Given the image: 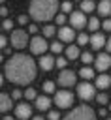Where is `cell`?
I'll use <instances>...</instances> for the list:
<instances>
[{"label": "cell", "instance_id": "1", "mask_svg": "<svg viewBox=\"0 0 111 120\" xmlns=\"http://www.w3.org/2000/svg\"><path fill=\"white\" fill-rule=\"evenodd\" d=\"M4 73H6V79L13 84H30L36 75H38V66L36 62L28 56V54H23V52H17L13 56H9V60L6 62L4 66Z\"/></svg>", "mask_w": 111, "mask_h": 120}, {"label": "cell", "instance_id": "2", "mask_svg": "<svg viewBox=\"0 0 111 120\" xmlns=\"http://www.w3.org/2000/svg\"><path fill=\"white\" fill-rule=\"evenodd\" d=\"M58 0H30L28 13L38 22H47L58 13Z\"/></svg>", "mask_w": 111, "mask_h": 120}, {"label": "cell", "instance_id": "3", "mask_svg": "<svg viewBox=\"0 0 111 120\" xmlns=\"http://www.w3.org/2000/svg\"><path fill=\"white\" fill-rule=\"evenodd\" d=\"M62 120H98L96 112L88 107V105H77L75 109H71Z\"/></svg>", "mask_w": 111, "mask_h": 120}, {"label": "cell", "instance_id": "4", "mask_svg": "<svg viewBox=\"0 0 111 120\" xmlns=\"http://www.w3.org/2000/svg\"><path fill=\"white\" fill-rule=\"evenodd\" d=\"M53 103H55L58 109H70V107L73 105V94H71L70 90H58V92H55Z\"/></svg>", "mask_w": 111, "mask_h": 120}, {"label": "cell", "instance_id": "5", "mask_svg": "<svg viewBox=\"0 0 111 120\" xmlns=\"http://www.w3.org/2000/svg\"><path fill=\"white\" fill-rule=\"evenodd\" d=\"M9 41H11V47H13V49H24V47L28 45V32H26V30H21V28L11 30Z\"/></svg>", "mask_w": 111, "mask_h": 120}, {"label": "cell", "instance_id": "6", "mask_svg": "<svg viewBox=\"0 0 111 120\" xmlns=\"http://www.w3.org/2000/svg\"><path fill=\"white\" fill-rule=\"evenodd\" d=\"M77 96H79L83 101H90V99L96 98V86L90 84V81L79 82V84H77Z\"/></svg>", "mask_w": 111, "mask_h": 120}, {"label": "cell", "instance_id": "7", "mask_svg": "<svg viewBox=\"0 0 111 120\" xmlns=\"http://www.w3.org/2000/svg\"><path fill=\"white\" fill-rule=\"evenodd\" d=\"M28 45H30V52L32 54H45V51H47V39L43 38V36H34L30 41H28Z\"/></svg>", "mask_w": 111, "mask_h": 120}, {"label": "cell", "instance_id": "8", "mask_svg": "<svg viewBox=\"0 0 111 120\" xmlns=\"http://www.w3.org/2000/svg\"><path fill=\"white\" fill-rule=\"evenodd\" d=\"M68 21H70V26L73 30H81V28L87 26V15L83 11H71L70 17H68Z\"/></svg>", "mask_w": 111, "mask_h": 120}, {"label": "cell", "instance_id": "9", "mask_svg": "<svg viewBox=\"0 0 111 120\" xmlns=\"http://www.w3.org/2000/svg\"><path fill=\"white\" fill-rule=\"evenodd\" d=\"M56 81H58L60 86H66V88H68V86H73V84H75V71L64 68V69L58 73V79H56Z\"/></svg>", "mask_w": 111, "mask_h": 120}, {"label": "cell", "instance_id": "10", "mask_svg": "<svg viewBox=\"0 0 111 120\" xmlns=\"http://www.w3.org/2000/svg\"><path fill=\"white\" fill-rule=\"evenodd\" d=\"M94 68L102 73H105L109 68H111V56L107 52H100L96 58H94Z\"/></svg>", "mask_w": 111, "mask_h": 120}, {"label": "cell", "instance_id": "11", "mask_svg": "<svg viewBox=\"0 0 111 120\" xmlns=\"http://www.w3.org/2000/svg\"><path fill=\"white\" fill-rule=\"evenodd\" d=\"M56 36H58V41L62 43H71L75 39V30L71 26H60L56 30Z\"/></svg>", "mask_w": 111, "mask_h": 120}, {"label": "cell", "instance_id": "12", "mask_svg": "<svg viewBox=\"0 0 111 120\" xmlns=\"http://www.w3.org/2000/svg\"><path fill=\"white\" fill-rule=\"evenodd\" d=\"M15 116H17L19 120H28V118L32 116V107H30V103H19V105L15 107Z\"/></svg>", "mask_w": 111, "mask_h": 120}, {"label": "cell", "instance_id": "13", "mask_svg": "<svg viewBox=\"0 0 111 120\" xmlns=\"http://www.w3.org/2000/svg\"><path fill=\"white\" fill-rule=\"evenodd\" d=\"M90 47L94 49V51H100L102 47H105V36L103 34H100V32H94L92 36H90Z\"/></svg>", "mask_w": 111, "mask_h": 120}, {"label": "cell", "instance_id": "14", "mask_svg": "<svg viewBox=\"0 0 111 120\" xmlns=\"http://www.w3.org/2000/svg\"><path fill=\"white\" fill-rule=\"evenodd\" d=\"M38 66H40L43 71H51V69L55 68V58H53L51 54H41V56H40V62H38Z\"/></svg>", "mask_w": 111, "mask_h": 120}, {"label": "cell", "instance_id": "15", "mask_svg": "<svg viewBox=\"0 0 111 120\" xmlns=\"http://www.w3.org/2000/svg\"><path fill=\"white\" fill-rule=\"evenodd\" d=\"M94 86H96L98 90H105V88H111V77H109L107 73H100V75L96 77V82H94Z\"/></svg>", "mask_w": 111, "mask_h": 120}, {"label": "cell", "instance_id": "16", "mask_svg": "<svg viewBox=\"0 0 111 120\" xmlns=\"http://www.w3.org/2000/svg\"><path fill=\"white\" fill-rule=\"evenodd\" d=\"M11 107H13V99H11V96L0 92V112H8V111H11Z\"/></svg>", "mask_w": 111, "mask_h": 120}, {"label": "cell", "instance_id": "17", "mask_svg": "<svg viewBox=\"0 0 111 120\" xmlns=\"http://www.w3.org/2000/svg\"><path fill=\"white\" fill-rule=\"evenodd\" d=\"M34 101H36V109H38V111H49V107H51V103H53L45 94H43V96H38Z\"/></svg>", "mask_w": 111, "mask_h": 120}, {"label": "cell", "instance_id": "18", "mask_svg": "<svg viewBox=\"0 0 111 120\" xmlns=\"http://www.w3.org/2000/svg\"><path fill=\"white\" fill-rule=\"evenodd\" d=\"M96 9H98V13L102 17H109L111 15V0H100Z\"/></svg>", "mask_w": 111, "mask_h": 120}, {"label": "cell", "instance_id": "19", "mask_svg": "<svg viewBox=\"0 0 111 120\" xmlns=\"http://www.w3.org/2000/svg\"><path fill=\"white\" fill-rule=\"evenodd\" d=\"M79 56H81L79 45H70V47H66V58H68V60H77Z\"/></svg>", "mask_w": 111, "mask_h": 120}, {"label": "cell", "instance_id": "20", "mask_svg": "<svg viewBox=\"0 0 111 120\" xmlns=\"http://www.w3.org/2000/svg\"><path fill=\"white\" fill-rule=\"evenodd\" d=\"M94 9H96L94 0H81V11L83 13H92Z\"/></svg>", "mask_w": 111, "mask_h": 120}, {"label": "cell", "instance_id": "21", "mask_svg": "<svg viewBox=\"0 0 111 120\" xmlns=\"http://www.w3.org/2000/svg\"><path fill=\"white\" fill-rule=\"evenodd\" d=\"M79 75H81L85 81H90V79H94V69H92L90 66H85V68H81Z\"/></svg>", "mask_w": 111, "mask_h": 120}, {"label": "cell", "instance_id": "22", "mask_svg": "<svg viewBox=\"0 0 111 120\" xmlns=\"http://www.w3.org/2000/svg\"><path fill=\"white\" fill-rule=\"evenodd\" d=\"M41 32H43V38H45V39H47V38H53V36H56V26L45 24V26L41 28Z\"/></svg>", "mask_w": 111, "mask_h": 120}, {"label": "cell", "instance_id": "23", "mask_svg": "<svg viewBox=\"0 0 111 120\" xmlns=\"http://www.w3.org/2000/svg\"><path fill=\"white\" fill-rule=\"evenodd\" d=\"M87 26H88L90 32H96V30L100 28V21H98L96 17H90V19H87Z\"/></svg>", "mask_w": 111, "mask_h": 120}, {"label": "cell", "instance_id": "24", "mask_svg": "<svg viewBox=\"0 0 111 120\" xmlns=\"http://www.w3.org/2000/svg\"><path fill=\"white\" fill-rule=\"evenodd\" d=\"M88 41H90V36H88V34L81 32V34L77 36V45H79V47H85V45H88Z\"/></svg>", "mask_w": 111, "mask_h": 120}, {"label": "cell", "instance_id": "25", "mask_svg": "<svg viewBox=\"0 0 111 120\" xmlns=\"http://www.w3.org/2000/svg\"><path fill=\"white\" fill-rule=\"evenodd\" d=\"M58 8H60V11H62V13H71V11H73V4H71L70 0H64Z\"/></svg>", "mask_w": 111, "mask_h": 120}, {"label": "cell", "instance_id": "26", "mask_svg": "<svg viewBox=\"0 0 111 120\" xmlns=\"http://www.w3.org/2000/svg\"><path fill=\"white\" fill-rule=\"evenodd\" d=\"M81 62L85 64V66H88L90 62H94V56H92V52H88V51H85V52H81Z\"/></svg>", "mask_w": 111, "mask_h": 120}, {"label": "cell", "instance_id": "27", "mask_svg": "<svg viewBox=\"0 0 111 120\" xmlns=\"http://www.w3.org/2000/svg\"><path fill=\"white\" fill-rule=\"evenodd\" d=\"M41 88H43V92H45V94H55V92H56V90H55V82H53V81H45Z\"/></svg>", "mask_w": 111, "mask_h": 120}, {"label": "cell", "instance_id": "28", "mask_svg": "<svg viewBox=\"0 0 111 120\" xmlns=\"http://www.w3.org/2000/svg\"><path fill=\"white\" fill-rule=\"evenodd\" d=\"M51 51H53L55 54H60V52L64 51V45H62V41H53V43H51Z\"/></svg>", "mask_w": 111, "mask_h": 120}, {"label": "cell", "instance_id": "29", "mask_svg": "<svg viewBox=\"0 0 111 120\" xmlns=\"http://www.w3.org/2000/svg\"><path fill=\"white\" fill-rule=\"evenodd\" d=\"M100 105H105V103H109V96L105 94V92H100V94H96V98H94Z\"/></svg>", "mask_w": 111, "mask_h": 120}, {"label": "cell", "instance_id": "30", "mask_svg": "<svg viewBox=\"0 0 111 120\" xmlns=\"http://www.w3.org/2000/svg\"><path fill=\"white\" fill-rule=\"evenodd\" d=\"M55 21H56V24H58V26H64V22L68 21V17H66V13H62V11H60V13H56V15H55Z\"/></svg>", "mask_w": 111, "mask_h": 120}, {"label": "cell", "instance_id": "31", "mask_svg": "<svg viewBox=\"0 0 111 120\" xmlns=\"http://www.w3.org/2000/svg\"><path fill=\"white\" fill-rule=\"evenodd\" d=\"M55 66H56L58 69H64V68L68 66V58H62V56H58V58H55Z\"/></svg>", "mask_w": 111, "mask_h": 120}, {"label": "cell", "instance_id": "32", "mask_svg": "<svg viewBox=\"0 0 111 120\" xmlns=\"http://www.w3.org/2000/svg\"><path fill=\"white\" fill-rule=\"evenodd\" d=\"M23 96H24V98H26V99H28V101H30V99H36V98H38V92H36V90H34V88H26V90H24V94H23Z\"/></svg>", "mask_w": 111, "mask_h": 120}, {"label": "cell", "instance_id": "33", "mask_svg": "<svg viewBox=\"0 0 111 120\" xmlns=\"http://www.w3.org/2000/svg\"><path fill=\"white\" fill-rule=\"evenodd\" d=\"M47 120H60V112L58 111H49L47 112Z\"/></svg>", "mask_w": 111, "mask_h": 120}, {"label": "cell", "instance_id": "34", "mask_svg": "<svg viewBox=\"0 0 111 120\" xmlns=\"http://www.w3.org/2000/svg\"><path fill=\"white\" fill-rule=\"evenodd\" d=\"M2 28H4V30H13V21H11V19H6V21L2 22Z\"/></svg>", "mask_w": 111, "mask_h": 120}, {"label": "cell", "instance_id": "35", "mask_svg": "<svg viewBox=\"0 0 111 120\" xmlns=\"http://www.w3.org/2000/svg\"><path fill=\"white\" fill-rule=\"evenodd\" d=\"M102 28L105 30V32H111V19H103V22H102Z\"/></svg>", "mask_w": 111, "mask_h": 120}, {"label": "cell", "instance_id": "36", "mask_svg": "<svg viewBox=\"0 0 111 120\" xmlns=\"http://www.w3.org/2000/svg\"><path fill=\"white\" fill-rule=\"evenodd\" d=\"M17 22H19V24H28V15H21V17L17 19Z\"/></svg>", "mask_w": 111, "mask_h": 120}, {"label": "cell", "instance_id": "37", "mask_svg": "<svg viewBox=\"0 0 111 120\" xmlns=\"http://www.w3.org/2000/svg\"><path fill=\"white\" fill-rule=\"evenodd\" d=\"M21 96H23V92H21V90H17V88L11 92V99H19Z\"/></svg>", "mask_w": 111, "mask_h": 120}, {"label": "cell", "instance_id": "38", "mask_svg": "<svg viewBox=\"0 0 111 120\" xmlns=\"http://www.w3.org/2000/svg\"><path fill=\"white\" fill-rule=\"evenodd\" d=\"M6 47H8V38L0 36V49H6Z\"/></svg>", "mask_w": 111, "mask_h": 120}, {"label": "cell", "instance_id": "39", "mask_svg": "<svg viewBox=\"0 0 111 120\" xmlns=\"http://www.w3.org/2000/svg\"><path fill=\"white\" fill-rule=\"evenodd\" d=\"M28 34H38V24H28Z\"/></svg>", "mask_w": 111, "mask_h": 120}, {"label": "cell", "instance_id": "40", "mask_svg": "<svg viewBox=\"0 0 111 120\" xmlns=\"http://www.w3.org/2000/svg\"><path fill=\"white\" fill-rule=\"evenodd\" d=\"M0 17H8V8H0Z\"/></svg>", "mask_w": 111, "mask_h": 120}, {"label": "cell", "instance_id": "41", "mask_svg": "<svg viewBox=\"0 0 111 120\" xmlns=\"http://www.w3.org/2000/svg\"><path fill=\"white\" fill-rule=\"evenodd\" d=\"M105 49H107V52H111V36H109V39H105Z\"/></svg>", "mask_w": 111, "mask_h": 120}, {"label": "cell", "instance_id": "42", "mask_svg": "<svg viewBox=\"0 0 111 120\" xmlns=\"http://www.w3.org/2000/svg\"><path fill=\"white\" fill-rule=\"evenodd\" d=\"M30 120H45L43 116H34V118H30Z\"/></svg>", "mask_w": 111, "mask_h": 120}, {"label": "cell", "instance_id": "43", "mask_svg": "<svg viewBox=\"0 0 111 120\" xmlns=\"http://www.w3.org/2000/svg\"><path fill=\"white\" fill-rule=\"evenodd\" d=\"M2 120H15V118H13V116H4Z\"/></svg>", "mask_w": 111, "mask_h": 120}, {"label": "cell", "instance_id": "44", "mask_svg": "<svg viewBox=\"0 0 111 120\" xmlns=\"http://www.w3.org/2000/svg\"><path fill=\"white\" fill-rule=\"evenodd\" d=\"M2 62H4V54L0 52V64H2Z\"/></svg>", "mask_w": 111, "mask_h": 120}, {"label": "cell", "instance_id": "45", "mask_svg": "<svg viewBox=\"0 0 111 120\" xmlns=\"http://www.w3.org/2000/svg\"><path fill=\"white\" fill-rule=\"evenodd\" d=\"M2 82H4V77H2V73H0V86H2Z\"/></svg>", "mask_w": 111, "mask_h": 120}, {"label": "cell", "instance_id": "46", "mask_svg": "<svg viewBox=\"0 0 111 120\" xmlns=\"http://www.w3.org/2000/svg\"><path fill=\"white\" fill-rule=\"evenodd\" d=\"M4 2H6V0H0V4H4Z\"/></svg>", "mask_w": 111, "mask_h": 120}, {"label": "cell", "instance_id": "47", "mask_svg": "<svg viewBox=\"0 0 111 120\" xmlns=\"http://www.w3.org/2000/svg\"><path fill=\"white\" fill-rule=\"evenodd\" d=\"M109 111H111V103H109Z\"/></svg>", "mask_w": 111, "mask_h": 120}, {"label": "cell", "instance_id": "48", "mask_svg": "<svg viewBox=\"0 0 111 120\" xmlns=\"http://www.w3.org/2000/svg\"><path fill=\"white\" fill-rule=\"evenodd\" d=\"M75 2H81V0H75Z\"/></svg>", "mask_w": 111, "mask_h": 120}, {"label": "cell", "instance_id": "49", "mask_svg": "<svg viewBox=\"0 0 111 120\" xmlns=\"http://www.w3.org/2000/svg\"><path fill=\"white\" fill-rule=\"evenodd\" d=\"M107 120H111V118H107Z\"/></svg>", "mask_w": 111, "mask_h": 120}]
</instances>
